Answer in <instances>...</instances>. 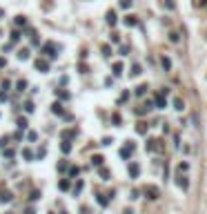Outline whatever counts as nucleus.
Wrapping results in <instances>:
<instances>
[{"label": "nucleus", "mask_w": 207, "mask_h": 214, "mask_svg": "<svg viewBox=\"0 0 207 214\" xmlns=\"http://www.w3.org/2000/svg\"><path fill=\"white\" fill-rule=\"evenodd\" d=\"M145 196H147L149 201H156V198L160 196V190H158L156 185H147V188H145Z\"/></svg>", "instance_id": "f257e3e1"}, {"label": "nucleus", "mask_w": 207, "mask_h": 214, "mask_svg": "<svg viewBox=\"0 0 207 214\" xmlns=\"http://www.w3.org/2000/svg\"><path fill=\"white\" fill-rule=\"evenodd\" d=\"M147 149L149 152H163V143L158 138H149L147 141Z\"/></svg>", "instance_id": "f03ea898"}, {"label": "nucleus", "mask_w": 207, "mask_h": 214, "mask_svg": "<svg viewBox=\"0 0 207 214\" xmlns=\"http://www.w3.org/2000/svg\"><path fill=\"white\" fill-rule=\"evenodd\" d=\"M42 52L47 54L49 58H56V56H58V54H56V45H54V43H47L45 47H42Z\"/></svg>", "instance_id": "7ed1b4c3"}, {"label": "nucleus", "mask_w": 207, "mask_h": 214, "mask_svg": "<svg viewBox=\"0 0 207 214\" xmlns=\"http://www.w3.org/2000/svg\"><path fill=\"white\" fill-rule=\"evenodd\" d=\"M154 105H156L158 109H165V105H167L165 94H156V98H154Z\"/></svg>", "instance_id": "20e7f679"}, {"label": "nucleus", "mask_w": 207, "mask_h": 214, "mask_svg": "<svg viewBox=\"0 0 207 214\" xmlns=\"http://www.w3.org/2000/svg\"><path fill=\"white\" fill-rule=\"evenodd\" d=\"M132 154H134V143H129V145H125L120 149V158H129Z\"/></svg>", "instance_id": "39448f33"}, {"label": "nucleus", "mask_w": 207, "mask_h": 214, "mask_svg": "<svg viewBox=\"0 0 207 214\" xmlns=\"http://www.w3.org/2000/svg\"><path fill=\"white\" fill-rule=\"evenodd\" d=\"M36 69H38V71H49V63L42 60V58H38V60H36Z\"/></svg>", "instance_id": "423d86ee"}, {"label": "nucleus", "mask_w": 207, "mask_h": 214, "mask_svg": "<svg viewBox=\"0 0 207 214\" xmlns=\"http://www.w3.org/2000/svg\"><path fill=\"white\" fill-rule=\"evenodd\" d=\"M138 174H140V167H138L136 163H129V176H132V179H138Z\"/></svg>", "instance_id": "0eeeda50"}, {"label": "nucleus", "mask_w": 207, "mask_h": 214, "mask_svg": "<svg viewBox=\"0 0 207 214\" xmlns=\"http://www.w3.org/2000/svg\"><path fill=\"white\" fill-rule=\"evenodd\" d=\"M176 183H178V188H183V190H189V181L185 179V176H178V179H176Z\"/></svg>", "instance_id": "6e6552de"}, {"label": "nucleus", "mask_w": 207, "mask_h": 214, "mask_svg": "<svg viewBox=\"0 0 207 214\" xmlns=\"http://www.w3.org/2000/svg\"><path fill=\"white\" fill-rule=\"evenodd\" d=\"M123 22H125L127 27H136V25H138V18H136V16H125Z\"/></svg>", "instance_id": "1a4fd4ad"}, {"label": "nucleus", "mask_w": 207, "mask_h": 214, "mask_svg": "<svg viewBox=\"0 0 207 214\" xmlns=\"http://www.w3.org/2000/svg\"><path fill=\"white\" fill-rule=\"evenodd\" d=\"M51 111H54V114H58V116H65V109H62V105H60V103H54V105H51Z\"/></svg>", "instance_id": "9d476101"}, {"label": "nucleus", "mask_w": 207, "mask_h": 214, "mask_svg": "<svg viewBox=\"0 0 207 214\" xmlns=\"http://www.w3.org/2000/svg\"><path fill=\"white\" fill-rule=\"evenodd\" d=\"M102 161H105V158H102V156H100V154L91 156V165H96V167H102Z\"/></svg>", "instance_id": "9b49d317"}, {"label": "nucleus", "mask_w": 207, "mask_h": 214, "mask_svg": "<svg viewBox=\"0 0 207 214\" xmlns=\"http://www.w3.org/2000/svg\"><path fill=\"white\" fill-rule=\"evenodd\" d=\"M107 22H109L111 27L118 22V18H116V14H114V11H107Z\"/></svg>", "instance_id": "f8f14e48"}, {"label": "nucleus", "mask_w": 207, "mask_h": 214, "mask_svg": "<svg viewBox=\"0 0 207 214\" xmlns=\"http://www.w3.org/2000/svg\"><path fill=\"white\" fill-rule=\"evenodd\" d=\"M147 89H149V87L145 85V83H143V85H138V87H136V96H145V94H147Z\"/></svg>", "instance_id": "ddd939ff"}, {"label": "nucleus", "mask_w": 207, "mask_h": 214, "mask_svg": "<svg viewBox=\"0 0 207 214\" xmlns=\"http://www.w3.org/2000/svg\"><path fill=\"white\" fill-rule=\"evenodd\" d=\"M174 109H178V111L185 109V103H183V98H174Z\"/></svg>", "instance_id": "4468645a"}, {"label": "nucleus", "mask_w": 207, "mask_h": 214, "mask_svg": "<svg viewBox=\"0 0 207 214\" xmlns=\"http://www.w3.org/2000/svg\"><path fill=\"white\" fill-rule=\"evenodd\" d=\"M147 123H138V125H136V132H138V134H147Z\"/></svg>", "instance_id": "2eb2a0df"}, {"label": "nucleus", "mask_w": 207, "mask_h": 214, "mask_svg": "<svg viewBox=\"0 0 207 214\" xmlns=\"http://www.w3.org/2000/svg\"><path fill=\"white\" fill-rule=\"evenodd\" d=\"M18 58L20 60H29V49H20V52H18Z\"/></svg>", "instance_id": "dca6fc26"}, {"label": "nucleus", "mask_w": 207, "mask_h": 214, "mask_svg": "<svg viewBox=\"0 0 207 214\" xmlns=\"http://www.w3.org/2000/svg\"><path fill=\"white\" fill-rule=\"evenodd\" d=\"M114 74H116V76L123 74V63H114Z\"/></svg>", "instance_id": "f3484780"}, {"label": "nucleus", "mask_w": 207, "mask_h": 214, "mask_svg": "<svg viewBox=\"0 0 207 214\" xmlns=\"http://www.w3.org/2000/svg\"><path fill=\"white\" fill-rule=\"evenodd\" d=\"M62 152H65V154H69V152H71V143H69V141H62Z\"/></svg>", "instance_id": "a211bd4d"}, {"label": "nucleus", "mask_w": 207, "mask_h": 214, "mask_svg": "<svg viewBox=\"0 0 207 214\" xmlns=\"http://www.w3.org/2000/svg\"><path fill=\"white\" fill-rule=\"evenodd\" d=\"M11 192H2V196H0V201H2V203H9V201H11Z\"/></svg>", "instance_id": "6ab92c4d"}, {"label": "nucleus", "mask_w": 207, "mask_h": 214, "mask_svg": "<svg viewBox=\"0 0 207 214\" xmlns=\"http://www.w3.org/2000/svg\"><path fill=\"white\" fill-rule=\"evenodd\" d=\"M16 25H18V27H25V25H27V18H25V16H16Z\"/></svg>", "instance_id": "aec40b11"}, {"label": "nucleus", "mask_w": 207, "mask_h": 214, "mask_svg": "<svg viewBox=\"0 0 207 214\" xmlns=\"http://www.w3.org/2000/svg\"><path fill=\"white\" fill-rule=\"evenodd\" d=\"M140 74H143L140 65H134V67H132V76H140Z\"/></svg>", "instance_id": "412c9836"}, {"label": "nucleus", "mask_w": 207, "mask_h": 214, "mask_svg": "<svg viewBox=\"0 0 207 214\" xmlns=\"http://www.w3.org/2000/svg\"><path fill=\"white\" fill-rule=\"evenodd\" d=\"M69 174H71V176H78V174H80V167H78V165H71V167H69Z\"/></svg>", "instance_id": "4be33fe9"}, {"label": "nucleus", "mask_w": 207, "mask_h": 214, "mask_svg": "<svg viewBox=\"0 0 207 214\" xmlns=\"http://www.w3.org/2000/svg\"><path fill=\"white\" fill-rule=\"evenodd\" d=\"M160 63H163V67H165V69H172V60L167 58V56H163V60H160Z\"/></svg>", "instance_id": "5701e85b"}, {"label": "nucleus", "mask_w": 207, "mask_h": 214, "mask_svg": "<svg viewBox=\"0 0 207 214\" xmlns=\"http://www.w3.org/2000/svg\"><path fill=\"white\" fill-rule=\"evenodd\" d=\"M58 188L62 190V192H65V190H69V181H67V179H65V181H60V183H58Z\"/></svg>", "instance_id": "b1692460"}, {"label": "nucleus", "mask_w": 207, "mask_h": 214, "mask_svg": "<svg viewBox=\"0 0 207 214\" xmlns=\"http://www.w3.org/2000/svg\"><path fill=\"white\" fill-rule=\"evenodd\" d=\"M20 40V31H11V43H18Z\"/></svg>", "instance_id": "393cba45"}, {"label": "nucleus", "mask_w": 207, "mask_h": 214, "mask_svg": "<svg viewBox=\"0 0 207 214\" xmlns=\"http://www.w3.org/2000/svg\"><path fill=\"white\" fill-rule=\"evenodd\" d=\"M169 40H172V43H178V40H181V36L176 34V31H172V34H169Z\"/></svg>", "instance_id": "a878e982"}, {"label": "nucleus", "mask_w": 207, "mask_h": 214, "mask_svg": "<svg viewBox=\"0 0 207 214\" xmlns=\"http://www.w3.org/2000/svg\"><path fill=\"white\" fill-rule=\"evenodd\" d=\"M187 170H189V163H181V165H178V172H181V174L187 172Z\"/></svg>", "instance_id": "bb28decb"}, {"label": "nucleus", "mask_w": 207, "mask_h": 214, "mask_svg": "<svg viewBox=\"0 0 207 214\" xmlns=\"http://www.w3.org/2000/svg\"><path fill=\"white\" fill-rule=\"evenodd\" d=\"M100 176H102L105 181L109 179V170H107V167H100Z\"/></svg>", "instance_id": "cd10ccee"}, {"label": "nucleus", "mask_w": 207, "mask_h": 214, "mask_svg": "<svg viewBox=\"0 0 207 214\" xmlns=\"http://www.w3.org/2000/svg\"><path fill=\"white\" fill-rule=\"evenodd\" d=\"M22 156H25L27 161H31V158H33V154H31V149H22Z\"/></svg>", "instance_id": "c85d7f7f"}, {"label": "nucleus", "mask_w": 207, "mask_h": 214, "mask_svg": "<svg viewBox=\"0 0 207 214\" xmlns=\"http://www.w3.org/2000/svg\"><path fill=\"white\" fill-rule=\"evenodd\" d=\"M33 109H36V107H33V103H31V101H29V103H25V111H29V114H31Z\"/></svg>", "instance_id": "c756f323"}, {"label": "nucleus", "mask_w": 207, "mask_h": 214, "mask_svg": "<svg viewBox=\"0 0 207 214\" xmlns=\"http://www.w3.org/2000/svg\"><path fill=\"white\" fill-rule=\"evenodd\" d=\"M22 89H27V80H18V92H22Z\"/></svg>", "instance_id": "7c9ffc66"}, {"label": "nucleus", "mask_w": 207, "mask_h": 214, "mask_svg": "<svg viewBox=\"0 0 207 214\" xmlns=\"http://www.w3.org/2000/svg\"><path fill=\"white\" fill-rule=\"evenodd\" d=\"M102 54H105V56H111V47H109V45H102Z\"/></svg>", "instance_id": "2f4dec72"}, {"label": "nucleus", "mask_w": 207, "mask_h": 214, "mask_svg": "<svg viewBox=\"0 0 207 214\" xmlns=\"http://www.w3.org/2000/svg\"><path fill=\"white\" fill-rule=\"evenodd\" d=\"M18 127L25 129V127H27V118H18Z\"/></svg>", "instance_id": "473e14b6"}, {"label": "nucleus", "mask_w": 207, "mask_h": 214, "mask_svg": "<svg viewBox=\"0 0 207 214\" xmlns=\"http://www.w3.org/2000/svg\"><path fill=\"white\" fill-rule=\"evenodd\" d=\"M98 203H100V205H102V207H105V205H107V203H109V198H107V196H98Z\"/></svg>", "instance_id": "72a5a7b5"}, {"label": "nucleus", "mask_w": 207, "mask_h": 214, "mask_svg": "<svg viewBox=\"0 0 207 214\" xmlns=\"http://www.w3.org/2000/svg\"><path fill=\"white\" fill-rule=\"evenodd\" d=\"M120 54H123V56H127V54H129V47H127V45H120Z\"/></svg>", "instance_id": "f704fd0d"}, {"label": "nucleus", "mask_w": 207, "mask_h": 214, "mask_svg": "<svg viewBox=\"0 0 207 214\" xmlns=\"http://www.w3.org/2000/svg\"><path fill=\"white\" fill-rule=\"evenodd\" d=\"M127 98H129V92H123V94H120V98H118V101H120V103H125Z\"/></svg>", "instance_id": "c9c22d12"}, {"label": "nucleus", "mask_w": 207, "mask_h": 214, "mask_svg": "<svg viewBox=\"0 0 207 214\" xmlns=\"http://www.w3.org/2000/svg\"><path fill=\"white\" fill-rule=\"evenodd\" d=\"M80 190H83V181H78V183H76V188H74V192H76V194H78V192H80Z\"/></svg>", "instance_id": "e433bc0d"}, {"label": "nucleus", "mask_w": 207, "mask_h": 214, "mask_svg": "<svg viewBox=\"0 0 207 214\" xmlns=\"http://www.w3.org/2000/svg\"><path fill=\"white\" fill-rule=\"evenodd\" d=\"M111 120H114L116 125H120V114H114V116H111Z\"/></svg>", "instance_id": "4c0bfd02"}, {"label": "nucleus", "mask_w": 207, "mask_h": 214, "mask_svg": "<svg viewBox=\"0 0 207 214\" xmlns=\"http://www.w3.org/2000/svg\"><path fill=\"white\" fill-rule=\"evenodd\" d=\"M27 138H29V141H36V138H38V134H36V132H29V134H27Z\"/></svg>", "instance_id": "58836bf2"}, {"label": "nucleus", "mask_w": 207, "mask_h": 214, "mask_svg": "<svg viewBox=\"0 0 207 214\" xmlns=\"http://www.w3.org/2000/svg\"><path fill=\"white\" fill-rule=\"evenodd\" d=\"M5 156H7V158H11V156H14V149H11V147H7V149H5Z\"/></svg>", "instance_id": "ea45409f"}, {"label": "nucleus", "mask_w": 207, "mask_h": 214, "mask_svg": "<svg viewBox=\"0 0 207 214\" xmlns=\"http://www.w3.org/2000/svg\"><path fill=\"white\" fill-rule=\"evenodd\" d=\"M145 111H147V109H145V107H143V105H140V107H136V114H138V116H143V114H145Z\"/></svg>", "instance_id": "a19ab883"}, {"label": "nucleus", "mask_w": 207, "mask_h": 214, "mask_svg": "<svg viewBox=\"0 0 207 214\" xmlns=\"http://www.w3.org/2000/svg\"><path fill=\"white\" fill-rule=\"evenodd\" d=\"M0 103H7V92H0Z\"/></svg>", "instance_id": "79ce46f5"}, {"label": "nucleus", "mask_w": 207, "mask_h": 214, "mask_svg": "<svg viewBox=\"0 0 207 214\" xmlns=\"http://www.w3.org/2000/svg\"><path fill=\"white\" fill-rule=\"evenodd\" d=\"M40 198V192H31V201H38Z\"/></svg>", "instance_id": "37998d69"}, {"label": "nucleus", "mask_w": 207, "mask_h": 214, "mask_svg": "<svg viewBox=\"0 0 207 214\" xmlns=\"http://www.w3.org/2000/svg\"><path fill=\"white\" fill-rule=\"evenodd\" d=\"M111 43H116V45H120V38H118V34H114V36H111Z\"/></svg>", "instance_id": "c03bdc74"}, {"label": "nucleus", "mask_w": 207, "mask_h": 214, "mask_svg": "<svg viewBox=\"0 0 207 214\" xmlns=\"http://www.w3.org/2000/svg\"><path fill=\"white\" fill-rule=\"evenodd\" d=\"M7 141H9L7 136H2V138H0V147H5V145H7Z\"/></svg>", "instance_id": "a18cd8bd"}, {"label": "nucleus", "mask_w": 207, "mask_h": 214, "mask_svg": "<svg viewBox=\"0 0 207 214\" xmlns=\"http://www.w3.org/2000/svg\"><path fill=\"white\" fill-rule=\"evenodd\" d=\"M207 5V0H196V7H205Z\"/></svg>", "instance_id": "49530a36"}, {"label": "nucleus", "mask_w": 207, "mask_h": 214, "mask_svg": "<svg viewBox=\"0 0 207 214\" xmlns=\"http://www.w3.org/2000/svg\"><path fill=\"white\" fill-rule=\"evenodd\" d=\"M165 7L167 9H174V2H172V0H165Z\"/></svg>", "instance_id": "de8ad7c7"}, {"label": "nucleus", "mask_w": 207, "mask_h": 214, "mask_svg": "<svg viewBox=\"0 0 207 214\" xmlns=\"http://www.w3.org/2000/svg\"><path fill=\"white\" fill-rule=\"evenodd\" d=\"M5 65H7V60H5V58H2V56H0V69L5 67Z\"/></svg>", "instance_id": "09e8293b"}, {"label": "nucleus", "mask_w": 207, "mask_h": 214, "mask_svg": "<svg viewBox=\"0 0 207 214\" xmlns=\"http://www.w3.org/2000/svg\"><path fill=\"white\" fill-rule=\"evenodd\" d=\"M25 214H36V212H33V207H27V210H25Z\"/></svg>", "instance_id": "8fccbe9b"}, {"label": "nucleus", "mask_w": 207, "mask_h": 214, "mask_svg": "<svg viewBox=\"0 0 207 214\" xmlns=\"http://www.w3.org/2000/svg\"><path fill=\"white\" fill-rule=\"evenodd\" d=\"M2 16H5V9H0V18H2Z\"/></svg>", "instance_id": "3c124183"}]
</instances>
